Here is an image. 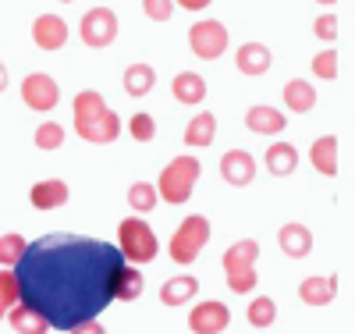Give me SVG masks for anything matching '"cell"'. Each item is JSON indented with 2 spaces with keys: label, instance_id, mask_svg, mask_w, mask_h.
Masks as SVG:
<instances>
[{
  "label": "cell",
  "instance_id": "f35d334b",
  "mask_svg": "<svg viewBox=\"0 0 355 334\" xmlns=\"http://www.w3.org/2000/svg\"><path fill=\"white\" fill-rule=\"evenodd\" d=\"M316 4H323V8H331V4H334V0H316Z\"/></svg>",
  "mask_w": 355,
  "mask_h": 334
},
{
  "label": "cell",
  "instance_id": "f546056e",
  "mask_svg": "<svg viewBox=\"0 0 355 334\" xmlns=\"http://www.w3.org/2000/svg\"><path fill=\"white\" fill-rule=\"evenodd\" d=\"M18 306V281H15V270H0V320H4L11 310Z\"/></svg>",
  "mask_w": 355,
  "mask_h": 334
},
{
  "label": "cell",
  "instance_id": "9c48e42d",
  "mask_svg": "<svg viewBox=\"0 0 355 334\" xmlns=\"http://www.w3.org/2000/svg\"><path fill=\"white\" fill-rule=\"evenodd\" d=\"M21 100H25L28 110L46 114V110L57 107V100H61V85H57L46 72H28L21 78Z\"/></svg>",
  "mask_w": 355,
  "mask_h": 334
},
{
  "label": "cell",
  "instance_id": "52a82bcc",
  "mask_svg": "<svg viewBox=\"0 0 355 334\" xmlns=\"http://www.w3.org/2000/svg\"><path fill=\"white\" fill-rule=\"evenodd\" d=\"M189 47L199 60H217L227 50V28L217 18H199L189 28Z\"/></svg>",
  "mask_w": 355,
  "mask_h": 334
},
{
  "label": "cell",
  "instance_id": "836d02e7",
  "mask_svg": "<svg viewBox=\"0 0 355 334\" xmlns=\"http://www.w3.org/2000/svg\"><path fill=\"white\" fill-rule=\"evenodd\" d=\"M313 33H316V40H323V43H334L338 40V15H320L316 22H313Z\"/></svg>",
  "mask_w": 355,
  "mask_h": 334
},
{
  "label": "cell",
  "instance_id": "cb8c5ba5",
  "mask_svg": "<svg viewBox=\"0 0 355 334\" xmlns=\"http://www.w3.org/2000/svg\"><path fill=\"white\" fill-rule=\"evenodd\" d=\"M217 139V117L210 114V110H199L189 125H185V142L192 146V149H199V146H210Z\"/></svg>",
  "mask_w": 355,
  "mask_h": 334
},
{
  "label": "cell",
  "instance_id": "d590c367",
  "mask_svg": "<svg viewBox=\"0 0 355 334\" xmlns=\"http://www.w3.org/2000/svg\"><path fill=\"white\" fill-rule=\"evenodd\" d=\"M68 334H107V331H103L100 320H85V324H75Z\"/></svg>",
  "mask_w": 355,
  "mask_h": 334
},
{
  "label": "cell",
  "instance_id": "8fae6325",
  "mask_svg": "<svg viewBox=\"0 0 355 334\" xmlns=\"http://www.w3.org/2000/svg\"><path fill=\"white\" fill-rule=\"evenodd\" d=\"M220 178L227 181V185H234V189L252 185V178H256V157L249 153V149H227V153L220 157Z\"/></svg>",
  "mask_w": 355,
  "mask_h": 334
},
{
  "label": "cell",
  "instance_id": "277c9868",
  "mask_svg": "<svg viewBox=\"0 0 355 334\" xmlns=\"http://www.w3.org/2000/svg\"><path fill=\"white\" fill-rule=\"evenodd\" d=\"M199 171H202V164L196 157H174L164 167L160 181H157V196L167 199V203H174V206L178 203H189L196 181H199Z\"/></svg>",
  "mask_w": 355,
  "mask_h": 334
},
{
  "label": "cell",
  "instance_id": "30bf717a",
  "mask_svg": "<svg viewBox=\"0 0 355 334\" xmlns=\"http://www.w3.org/2000/svg\"><path fill=\"white\" fill-rule=\"evenodd\" d=\"M231 324V310L217 299H206L189 313V331L192 334H224Z\"/></svg>",
  "mask_w": 355,
  "mask_h": 334
},
{
  "label": "cell",
  "instance_id": "e575fe53",
  "mask_svg": "<svg viewBox=\"0 0 355 334\" xmlns=\"http://www.w3.org/2000/svg\"><path fill=\"white\" fill-rule=\"evenodd\" d=\"M142 11L153 22H167L174 15V0H142Z\"/></svg>",
  "mask_w": 355,
  "mask_h": 334
},
{
  "label": "cell",
  "instance_id": "d6a6232c",
  "mask_svg": "<svg viewBox=\"0 0 355 334\" xmlns=\"http://www.w3.org/2000/svg\"><path fill=\"white\" fill-rule=\"evenodd\" d=\"M313 75L316 78H323V82H331V78H338V50H320L316 57H313Z\"/></svg>",
  "mask_w": 355,
  "mask_h": 334
},
{
  "label": "cell",
  "instance_id": "8d00e7d4",
  "mask_svg": "<svg viewBox=\"0 0 355 334\" xmlns=\"http://www.w3.org/2000/svg\"><path fill=\"white\" fill-rule=\"evenodd\" d=\"M174 4L185 8V11H206V8L214 4V0H174Z\"/></svg>",
  "mask_w": 355,
  "mask_h": 334
},
{
  "label": "cell",
  "instance_id": "ac0fdd59",
  "mask_svg": "<svg viewBox=\"0 0 355 334\" xmlns=\"http://www.w3.org/2000/svg\"><path fill=\"white\" fill-rule=\"evenodd\" d=\"M334 295H338V278H334V274H327V278L316 274V278H306V281L299 285V299L306 302V306H313V310L334 302Z\"/></svg>",
  "mask_w": 355,
  "mask_h": 334
},
{
  "label": "cell",
  "instance_id": "d6986e66",
  "mask_svg": "<svg viewBox=\"0 0 355 334\" xmlns=\"http://www.w3.org/2000/svg\"><path fill=\"white\" fill-rule=\"evenodd\" d=\"M263 164L274 178H288V174H295V167H299V149H295L291 142H270Z\"/></svg>",
  "mask_w": 355,
  "mask_h": 334
},
{
  "label": "cell",
  "instance_id": "44dd1931",
  "mask_svg": "<svg viewBox=\"0 0 355 334\" xmlns=\"http://www.w3.org/2000/svg\"><path fill=\"white\" fill-rule=\"evenodd\" d=\"M125 93L128 97H150L153 93V85H157V72H153V65H146V60H135V65H128L125 68Z\"/></svg>",
  "mask_w": 355,
  "mask_h": 334
},
{
  "label": "cell",
  "instance_id": "e0dca14e",
  "mask_svg": "<svg viewBox=\"0 0 355 334\" xmlns=\"http://www.w3.org/2000/svg\"><path fill=\"white\" fill-rule=\"evenodd\" d=\"M171 93L178 103H185V107H196L206 100V78L199 72H178L171 78Z\"/></svg>",
  "mask_w": 355,
  "mask_h": 334
},
{
  "label": "cell",
  "instance_id": "6da1fadb",
  "mask_svg": "<svg viewBox=\"0 0 355 334\" xmlns=\"http://www.w3.org/2000/svg\"><path fill=\"white\" fill-rule=\"evenodd\" d=\"M125 267L117 246L89 235L53 231L28 242L15 263L18 302L43 313L57 331L96 320L114 302V274Z\"/></svg>",
  "mask_w": 355,
  "mask_h": 334
},
{
  "label": "cell",
  "instance_id": "3957f363",
  "mask_svg": "<svg viewBox=\"0 0 355 334\" xmlns=\"http://www.w3.org/2000/svg\"><path fill=\"white\" fill-rule=\"evenodd\" d=\"M256 260H259L256 238H242V242H234V246L224 249V278H227V288L234 295H249L256 288V281H259Z\"/></svg>",
  "mask_w": 355,
  "mask_h": 334
},
{
  "label": "cell",
  "instance_id": "ab89813d",
  "mask_svg": "<svg viewBox=\"0 0 355 334\" xmlns=\"http://www.w3.org/2000/svg\"><path fill=\"white\" fill-rule=\"evenodd\" d=\"M61 4H71V0H61Z\"/></svg>",
  "mask_w": 355,
  "mask_h": 334
},
{
  "label": "cell",
  "instance_id": "5b68a950",
  "mask_svg": "<svg viewBox=\"0 0 355 334\" xmlns=\"http://www.w3.org/2000/svg\"><path fill=\"white\" fill-rule=\"evenodd\" d=\"M117 238H121V256H125V263H153L157 260V253H160V242H157V235H153V228L146 224L142 217H125L121 224H117Z\"/></svg>",
  "mask_w": 355,
  "mask_h": 334
},
{
  "label": "cell",
  "instance_id": "f1b7e54d",
  "mask_svg": "<svg viewBox=\"0 0 355 334\" xmlns=\"http://www.w3.org/2000/svg\"><path fill=\"white\" fill-rule=\"evenodd\" d=\"M25 246H28V242H25V238H21L18 231H8V235H0V267L15 270V263L21 260Z\"/></svg>",
  "mask_w": 355,
  "mask_h": 334
},
{
  "label": "cell",
  "instance_id": "4dcf8cb0",
  "mask_svg": "<svg viewBox=\"0 0 355 334\" xmlns=\"http://www.w3.org/2000/svg\"><path fill=\"white\" fill-rule=\"evenodd\" d=\"M36 149H61L64 146V125H57V121H43V125L36 128Z\"/></svg>",
  "mask_w": 355,
  "mask_h": 334
},
{
  "label": "cell",
  "instance_id": "484cf974",
  "mask_svg": "<svg viewBox=\"0 0 355 334\" xmlns=\"http://www.w3.org/2000/svg\"><path fill=\"white\" fill-rule=\"evenodd\" d=\"M142 295V274L132 267V263H125L121 270L114 274V299H121V302H135Z\"/></svg>",
  "mask_w": 355,
  "mask_h": 334
},
{
  "label": "cell",
  "instance_id": "5bb4252c",
  "mask_svg": "<svg viewBox=\"0 0 355 334\" xmlns=\"http://www.w3.org/2000/svg\"><path fill=\"white\" fill-rule=\"evenodd\" d=\"M284 125H288L284 110H277L270 103H256V107L245 110V128L256 132V135H281Z\"/></svg>",
  "mask_w": 355,
  "mask_h": 334
},
{
  "label": "cell",
  "instance_id": "d4e9b609",
  "mask_svg": "<svg viewBox=\"0 0 355 334\" xmlns=\"http://www.w3.org/2000/svg\"><path fill=\"white\" fill-rule=\"evenodd\" d=\"M8 324L18 331V334H46L50 324L43 320V313H36L33 306H25V302H18V306L8 313Z\"/></svg>",
  "mask_w": 355,
  "mask_h": 334
},
{
  "label": "cell",
  "instance_id": "74e56055",
  "mask_svg": "<svg viewBox=\"0 0 355 334\" xmlns=\"http://www.w3.org/2000/svg\"><path fill=\"white\" fill-rule=\"evenodd\" d=\"M8 82H11V75H8V65H4V60H0V93H4V89H8Z\"/></svg>",
  "mask_w": 355,
  "mask_h": 334
},
{
  "label": "cell",
  "instance_id": "83f0119b",
  "mask_svg": "<svg viewBox=\"0 0 355 334\" xmlns=\"http://www.w3.org/2000/svg\"><path fill=\"white\" fill-rule=\"evenodd\" d=\"M274 320H277L274 299H270V295H256V299L249 302V324H252L256 331H263V327H270Z\"/></svg>",
  "mask_w": 355,
  "mask_h": 334
},
{
  "label": "cell",
  "instance_id": "ffe728a7",
  "mask_svg": "<svg viewBox=\"0 0 355 334\" xmlns=\"http://www.w3.org/2000/svg\"><path fill=\"white\" fill-rule=\"evenodd\" d=\"M309 164L323 174V178H334L338 174V135H320L309 146Z\"/></svg>",
  "mask_w": 355,
  "mask_h": 334
},
{
  "label": "cell",
  "instance_id": "1f68e13d",
  "mask_svg": "<svg viewBox=\"0 0 355 334\" xmlns=\"http://www.w3.org/2000/svg\"><path fill=\"white\" fill-rule=\"evenodd\" d=\"M128 132H132L135 142H153V139H157V121H153L150 114L139 110V114L128 117Z\"/></svg>",
  "mask_w": 355,
  "mask_h": 334
},
{
  "label": "cell",
  "instance_id": "603a6c76",
  "mask_svg": "<svg viewBox=\"0 0 355 334\" xmlns=\"http://www.w3.org/2000/svg\"><path fill=\"white\" fill-rule=\"evenodd\" d=\"M199 295V278L192 274H182V278H171L160 285V302L164 306H185V302H192Z\"/></svg>",
  "mask_w": 355,
  "mask_h": 334
},
{
  "label": "cell",
  "instance_id": "9a60e30c",
  "mask_svg": "<svg viewBox=\"0 0 355 334\" xmlns=\"http://www.w3.org/2000/svg\"><path fill=\"white\" fill-rule=\"evenodd\" d=\"M277 246H281L284 256L302 260V256L313 253V231H309L306 224H299V221H288V224H281V231H277Z\"/></svg>",
  "mask_w": 355,
  "mask_h": 334
},
{
  "label": "cell",
  "instance_id": "7c38bea8",
  "mask_svg": "<svg viewBox=\"0 0 355 334\" xmlns=\"http://www.w3.org/2000/svg\"><path fill=\"white\" fill-rule=\"evenodd\" d=\"M33 40H36V47L46 50V53L61 50V47L68 43V22H64L61 15H40V18L33 22Z\"/></svg>",
  "mask_w": 355,
  "mask_h": 334
},
{
  "label": "cell",
  "instance_id": "2e32d148",
  "mask_svg": "<svg viewBox=\"0 0 355 334\" xmlns=\"http://www.w3.org/2000/svg\"><path fill=\"white\" fill-rule=\"evenodd\" d=\"M68 196H71V189L61 178H43L28 189V203H33L36 210H57V206L68 203Z\"/></svg>",
  "mask_w": 355,
  "mask_h": 334
},
{
  "label": "cell",
  "instance_id": "ba28073f",
  "mask_svg": "<svg viewBox=\"0 0 355 334\" xmlns=\"http://www.w3.org/2000/svg\"><path fill=\"white\" fill-rule=\"evenodd\" d=\"M117 25L121 22H117V15L110 8H89L82 15V22H78V36H82L85 47L103 50V47H110L117 40Z\"/></svg>",
  "mask_w": 355,
  "mask_h": 334
},
{
  "label": "cell",
  "instance_id": "8992f818",
  "mask_svg": "<svg viewBox=\"0 0 355 334\" xmlns=\"http://www.w3.org/2000/svg\"><path fill=\"white\" fill-rule=\"evenodd\" d=\"M206 242H210V221H206L202 214L185 217L182 224H178L174 238H171V260L182 263V267L196 263L199 253L206 249Z\"/></svg>",
  "mask_w": 355,
  "mask_h": 334
},
{
  "label": "cell",
  "instance_id": "4fadbf2b",
  "mask_svg": "<svg viewBox=\"0 0 355 334\" xmlns=\"http://www.w3.org/2000/svg\"><path fill=\"white\" fill-rule=\"evenodd\" d=\"M274 65V53L266 43H242L239 50H234V68H239L242 75L256 78V75H266Z\"/></svg>",
  "mask_w": 355,
  "mask_h": 334
},
{
  "label": "cell",
  "instance_id": "7a4b0ae2",
  "mask_svg": "<svg viewBox=\"0 0 355 334\" xmlns=\"http://www.w3.org/2000/svg\"><path fill=\"white\" fill-rule=\"evenodd\" d=\"M75 132L85 139V142H114L117 135H121V117H117L103 93H96V89H82V93L75 97Z\"/></svg>",
  "mask_w": 355,
  "mask_h": 334
},
{
  "label": "cell",
  "instance_id": "4316f807",
  "mask_svg": "<svg viewBox=\"0 0 355 334\" xmlns=\"http://www.w3.org/2000/svg\"><path fill=\"white\" fill-rule=\"evenodd\" d=\"M157 203H160V196H157V185H150V181H135L128 189V206L135 214H153Z\"/></svg>",
  "mask_w": 355,
  "mask_h": 334
},
{
  "label": "cell",
  "instance_id": "7402d4cb",
  "mask_svg": "<svg viewBox=\"0 0 355 334\" xmlns=\"http://www.w3.org/2000/svg\"><path fill=\"white\" fill-rule=\"evenodd\" d=\"M284 107L291 114H306L316 107V85L306 78H288L284 82Z\"/></svg>",
  "mask_w": 355,
  "mask_h": 334
}]
</instances>
